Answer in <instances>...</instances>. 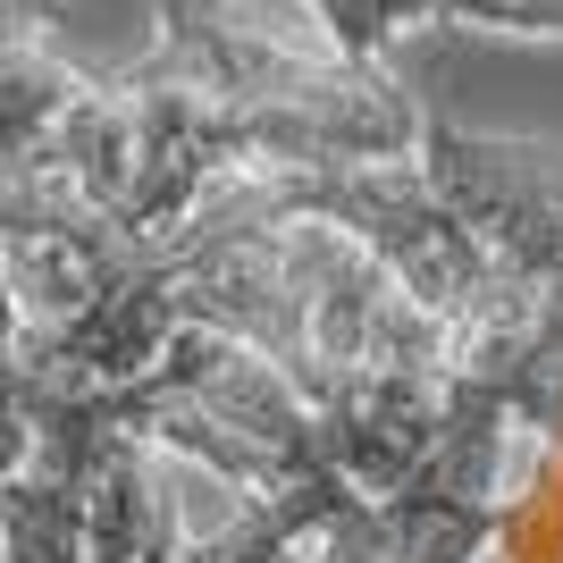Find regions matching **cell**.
<instances>
[{
    "mask_svg": "<svg viewBox=\"0 0 563 563\" xmlns=\"http://www.w3.org/2000/svg\"><path fill=\"white\" fill-rule=\"evenodd\" d=\"M320 25H329V51L345 68H378V51L396 43L404 25H429L438 0H311Z\"/></svg>",
    "mask_w": 563,
    "mask_h": 563,
    "instance_id": "277c9868",
    "label": "cell"
},
{
    "mask_svg": "<svg viewBox=\"0 0 563 563\" xmlns=\"http://www.w3.org/2000/svg\"><path fill=\"white\" fill-rule=\"evenodd\" d=\"M362 505H371V496H353L345 514H336L329 530L311 539V563H396V555H387V547L371 539V514H362Z\"/></svg>",
    "mask_w": 563,
    "mask_h": 563,
    "instance_id": "52a82bcc",
    "label": "cell"
},
{
    "mask_svg": "<svg viewBox=\"0 0 563 563\" xmlns=\"http://www.w3.org/2000/svg\"><path fill=\"white\" fill-rule=\"evenodd\" d=\"M168 530H177V521L161 514V496H152V479H143V446L126 438V446L110 454V471H101V488H93L85 563H152V547H161Z\"/></svg>",
    "mask_w": 563,
    "mask_h": 563,
    "instance_id": "3957f363",
    "label": "cell"
},
{
    "mask_svg": "<svg viewBox=\"0 0 563 563\" xmlns=\"http://www.w3.org/2000/svg\"><path fill=\"white\" fill-rule=\"evenodd\" d=\"M118 93L135 110V161L110 228L143 253L186 228L219 177L412 161L429 126L387 68H345L235 0H161V43L118 68Z\"/></svg>",
    "mask_w": 563,
    "mask_h": 563,
    "instance_id": "6da1fadb",
    "label": "cell"
},
{
    "mask_svg": "<svg viewBox=\"0 0 563 563\" xmlns=\"http://www.w3.org/2000/svg\"><path fill=\"white\" fill-rule=\"evenodd\" d=\"M421 177L488 244V286H539L563 269V143L471 135V126L429 118Z\"/></svg>",
    "mask_w": 563,
    "mask_h": 563,
    "instance_id": "7a4b0ae2",
    "label": "cell"
},
{
    "mask_svg": "<svg viewBox=\"0 0 563 563\" xmlns=\"http://www.w3.org/2000/svg\"><path fill=\"white\" fill-rule=\"evenodd\" d=\"M496 555L505 563H563V479L555 471H539V479L514 496V514L496 530Z\"/></svg>",
    "mask_w": 563,
    "mask_h": 563,
    "instance_id": "5b68a950",
    "label": "cell"
},
{
    "mask_svg": "<svg viewBox=\"0 0 563 563\" xmlns=\"http://www.w3.org/2000/svg\"><path fill=\"white\" fill-rule=\"evenodd\" d=\"M438 18L488 34H563V0H438Z\"/></svg>",
    "mask_w": 563,
    "mask_h": 563,
    "instance_id": "8992f818",
    "label": "cell"
}]
</instances>
